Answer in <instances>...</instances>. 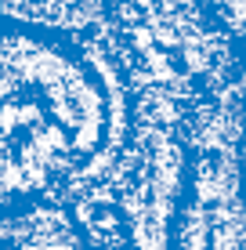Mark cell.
<instances>
[{
	"mask_svg": "<svg viewBox=\"0 0 246 250\" xmlns=\"http://www.w3.org/2000/svg\"><path fill=\"white\" fill-rule=\"evenodd\" d=\"M101 11V0H4V15L47 25H65V29H87L95 25Z\"/></svg>",
	"mask_w": 246,
	"mask_h": 250,
	"instance_id": "obj_4",
	"label": "cell"
},
{
	"mask_svg": "<svg viewBox=\"0 0 246 250\" xmlns=\"http://www.w3.org/2000/svg\"><path fill=\"white\" fill-rule=\"evenodd\" d=\"M91 29L113 58L131 113L199 142L232 134L246 91V40L214 0H101Z\"/></svg>",
	"mask_w": 246,
	"mask_h": 250,
	"instance_id": "obj_2",
	"label": "cell"
},
{
	"mask_svg": "<svg viewBox=\"0 0 246 250\" xmlns=\"http://www.w3.org/2000/svg\"><path fill=\"white\" fill-rule=\"evenodd\" d=\"M214 4H217V11H221V19L246 40V0H214Z\"/></svg>",
	"mask_w": 246,
	"mask_h": 250,
	"instance_id": "obj_6",
	"label": "cell"
},
{
	"mask_svg": "<svg viewBox=\"0 0 246 250\" xmlns=\"http://www.w3.org/2000/svg\"><path fill=\"white\" fill-rule=\"evenodd\" d=\"M0 250H95L76 214L65 203H15L0 207Z\"/></svg>",
	"mask_w": 246,
	"mask_h": 250,
	"instance_id": "obj_3",
	"label": "cell"
},
{
	"mask_svg": "<svg viewBox=\"0 0 246 250\" xmlns=\"http://www.w3.org/2000/svg\"><path fill=\"white\" fill-rule=\"evenodd\" d=\"M235 167H239V196L246 210V91L239 102V127H235Z\"/></svg>",
	"mask_w": 246,
	"mask_h": 250,
	"instance_id": "obj_5",
	"label": "cell"
},
{
	"mask_svg": "<svg viewBox=\"0 0 246 250\" xmlns=\"http://www.w3.org/2000/svg\"><path fill=\"white\" fill-rule=\"evenodd\" d=\"M0 207L73 203L113 167L131 127L127 94L98 33L4 15Z\"/></svg>",
	"mask_w": 246,
	"mask_h": 250,
	"instance_id": "obj_1",
	"label": "cell"
}]
</instances>
